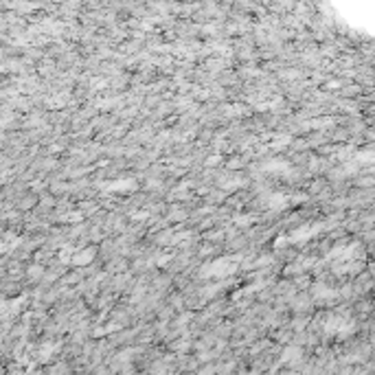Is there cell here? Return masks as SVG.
Returning <instances> with one entry per match:
<instances>
[{
    "instance_id": "2",
    "label": "cell",
    "mask_w": 375,
    "mask_h": 375,
    "mask_svg": "<svg viewBox=\"0 0 375 375\" xmlns=\"http://www.w3.org/2000/svg\"><path fill=\"white\" fill-rule=\"evenodd\" d=\"M187 217H189V213H187V209H185V206H182V204H176V206H171V209H169V213H167V222H182V219H187Z\"/></svg>"
},
{
    "instance_id": "1",
    "label": "cell",
    "mask_w": 375,
    "mask_h": 375,
    "mask_svg": "<svg viewBox=\"0 0 375 375\" xmlns=\"http://www.w3.org/2000/svg\"><path fill=\"white\" fill-rule=\"evenodd\" d=\"M99 255L97 248H83V250H77L70 259L73 266H88V264H95V257Z\"/></svg>"
},
{
    "instance_id": "3",
    "label": "cell",
    "mask_w": 375,
    "mask_h": 375,
    "mask_svg": "<svg viewBox=\"0 0 375 375\" xmlns=\"http://www.w3.org/2000/svg\"><path fill=\"white\" fill-rule=\"evenodd\" d=\"M239 167H246V158L235 156V161L228 162V169H239Z\"/></svg>"
}]
</instances>
